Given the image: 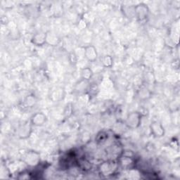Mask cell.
Instances as JSON below:
<instances>
[{
    "label": "cell",
    "mask_w": 180,
    "mask_h": 180,
    "mask_svg": "<svg viewBox=\"0 0 180 180\" xmlns=\"http://www.w3.org/2000/svg\"><path fill=\"white\" fill-rule=\"evenodd\" d=\"M86 57L90 61H95L96 59V56H97V54H96V51L95 50V49L92 47V46H90L89 47L87 50H86Z\"/></svg>",
    "instance_id": "obj_1"
}]
</instances>
